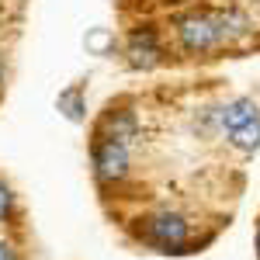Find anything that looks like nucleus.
Instances as JSON below:
<instances>
[{
    "instance_id": "1",
    "label": "nucleus",
    "mask_w": 260,
    "mask_h": 260,
    "mask_svg": "<svg viewBox=\"0 0 260 260\" xmlns=\"http://www.w3.org/2000/svg\"><path fill=\"white\" fill-rule=\"evenodd\" d=\"M177 39L187 52H208L222 42V28L215 11H191L177 18Z\"/></svg>"
},
{
    "instance_id": "6",
    "label": "nucleus",
    "mask_w": 260,
    "mask_h": 260,
    "mask_svg": "<svg viewBox=\"0 0 260 260\" xmlns=\"http://www.w3.org/2000/svg\"><path fill=\"white\" fill-rule=\"evenodd\" d=\"M222 128L225 132H233V128H240V125H246V121H253L260 118V111H257V104L250 98H236V101H229L225 108H222Z\"/></svg>"
},
{
    "instance_id": "2",
    "label": "nucleus",
    "mask_w": 260,
    "mask_h": 260,
    "mask_svg": "<svg viewBox=\"0 0 260 260\" xmlns=\"http://www.w3.org/2000/svg\"><path fill=\"white\" fill-rule=\"evenodd\" d=\"M146 243H153L163 253H174V250H184L187 246V222L174 215V212H160V215H149L146 219V229H142Z\"/></svg>"
},
{
    "instance_id": "9",
    "label": "nucleus",
    "mask_w": 260,
    "mask_h": 260,
    "mask_svg": "<svg viewBox=\"0 0 260 260\" xmlns=\"http://www.w3.org/2000/svg\"><path fill=\"white\" fill-rule=\"evenodd\" d=\"M59 111H66V118L73 121H83V98H80V87H70V90H62L59 94Z\"/></svg>"
},
{
    "instance_id": "12",
    "label": "nucleus",
    "mask_w": 260,
    "mask_h": 260,
    "mask_svg": "<svg viewBox=\"0 0 260 260\" xmlns=\"http://www.w3.org/2000/svg\"><path fill=\"white\" fill-rule=\"evenodd\" d=\"M257 253H260V229H257Z\"/></svg>"
},
{
    "instance_id": "11",
    "label": "nucleus",
    "mask_w": 260,
    "mask_h": 260,
    "mask_svg": "<svg viewBox=\"0 0 260 260\" xmlns=\"http://www.w3.org/2000/svg\"><path fill=\"white\" fill-rule=\"evenodd\" d=\"M0 260H14V250L7 243H0Z\"/></svg>"
},
{
    "instance_id": "5",
    "label": "nucleus",
    "mask_w": 260,
    "mask_h": 260,
    "mask_svg": "<svg viewBox=\"0 0 260 260\" xmlns=\"http://www.w3.org/2000/svg\"><path fill=\"white\" fill-rule=\"evenodd\" d=\"M132 132H136V118H132L128 111H115V108L101 118V128H98V136L125 142V146H128V139H132Z\"/></svg>"
},
{
    "instance_id": "3",
    "label": "nucleus",
    "mask_w": 260,
    "mask_h": 260,
    "mask_svg": "<svg viewBox=\"0 0 260 260\" xmlns=\"http://www.w3.org/2000/svg\"><path fill=\"white\" fill-rule=\"evenodd\" d=\"M90 156H94V170H98L101 180H121L128 174V149H125V142L98 136L94 146H90Z\"/></svg>"
},
{
    "instance_id": "10",
    "label": "nucleus",
    "mask_w": 260,
    "mask_h": 260,
    "mask_svg": "<svg viewBox=\"0 0 260 260\" xmlns=\"http://www.w3.org/2000/svg\"><path fill=\"white\" fill-rule=\"evenodd\" d=\"M11 205H14V194H11V187L0 180V219H7V215H11Z\"/></svg>"
},
{
    "instance_id": "4",
    "label": "nucleus",
    "mask_w": 260,
    "mask_h": 260,
    "mask_svg": "<svg viewBox=\"0 0 260 260\" xmlns=\"http://www.w3.org/2000/svg\"><path fill=\"white\" fill-rule=\"evenodd\" d=\"M125 56H128V62H132V66H139V70L156 66V62H160V39H156V28H149V24L136 28V31L128 35Z\"/></svg>"
},
{
    "instance_id": "7",
    "label": "nucleus",
    "mask_w": 260,
    "mask_h": 260,
    "mask_svg": "<svg viewBox=\"0 0 260 260\" xmlns=\"http://www.w3.org/2000/svg\"><path fill=\"white\" fill-rule=\"evenodd\" d=\"M215 18H219V28H222V39L233 42V39H243L246 31H250V21L243 11L236 7H225V11H215Z\"/></svg>"
},
{
    "instance_id": "14",
    "label": "nucleus",
    "mask_w": 260,
    "mask_h": 260,
    "mask_svg": "<svg viewBox=\"0 0 260 260\" xmlns=\"http://www.w3.org/2000/svg\"><path fill=\"white\" fill-rule=\"evenodd\" d=\"M163 4H180V0H163Z\"/></svg>"
},
{
    "instance_id": "8",
    "label": "nucleus",
    "mask_w": 260,
    "mask_h": 260,
    "mask_svg": "<svg viewBox=\"0 0 260 260\" xmlns=\"http://www.w3.org/2000/svg\"><path fill=\"white\" fill-rule=\"evenodd\" d=\"M229 142H233L240 153H253V149H260V118L246 121V125H240V128H233V132H229Z\"/></svg>"
},
{
    "instance_id": "13",
    "label": "nucleus",
    "mask_w": 260,
    "mask_h": 260,
    "mask_svg": "<svg viewBox=\"0 0 260 260\" xmlns=\"http://www.w3.org/2000/svg\"><path fill=\"white\" fill-rule=\"evenodd\" d=\"M0 80H4V62H0Z\"/></svg>"
}]
</instances>
